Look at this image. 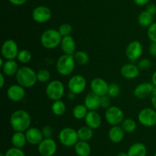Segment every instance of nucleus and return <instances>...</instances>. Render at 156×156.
Returning <instances> with one entry per match:
<instances>
[{"instance_id":"obj_10","label":"nucleus","mask_w":156,"mask_h":156,"mask_svg":"<svg viewBox=\"0 0 156 156\" xmlns=\"http://www.w3.org/2000/svg\"><path fill=\"white\" fill-rule=\"evenodd\" d=\"M86 85V80L83 76L75 75L69 80L68 87L71 93H73L74 94H79L85 90Z\"/></svg>"},{"instance_id":"obj_21","label":"nucleus","mask_w":156,"mask_h":156,"mask_svg":"<svg viewBox=\"0 0 156 156\" xmlns=\"http://www.w3.org/2000/svg\"><path fill=\"white\" fill-rule=\"evenodd\" d=\"M100 98L101 96L91 92V93L87 94V96H85L84 104L89 111H93V110L96 111V110H98L101 106Z\"/></svg>"},{"instance_id":"obj_37","label":"nucleus","mask_w":156,"mask_h":156,"mask_svg":"<svg viewBox=\"0 0 156 156\" xmlns=\"http://www.w3.org/2000/svg\"><path fill=\"white\" fill-rule=\"evenodd\" d=\"M5 156H25V154L21 148L12 147L9 148L5 153Z\"/></svg>"},{"instance_id":"obj_43","label":"nucleus","mask_w":156,"mask_h":156,"mask_svg":"<svg viewBox=\"0 0 156 156\" xmlns=\"http://www.w3.org/2000/svg\"><path fill=\"white\" fill-rule=\"evenodd\" d=\"M149 54H151V56L152 57H156V42H152L149 45Z\"/></svg>"},{"instance_id":"obj_4","label":"nucleus","mask_w":156,"mask_h":156,"mask_svg":"<svg viewBox=\"0 0 156 156\" xmlns=\"http://www.w3.org/2000/svg\"><path fill=\"white\" fill-rule=\"evenodd\" d=\"M76 61L74 57L71 54L61 55L56 61V70L62 76L71 74L75 69Z\"/></svg>"},{"instance_id":"obj_8","label":"nucleus","mask_w":156,"mask_h":156,"mask_svg":"<svg viewBox=\"0 0 156 156\" xmlns=\"http://www.w3.org/2000/svg\"><path fill=\"white\" fill-rule=\"evenodd\" d=\"M138 120L144 126H154L156 125V110L151 108L143 109L138 115Z\"/></svg>"},{"instance_id":"obj_45","label":"nucleus","mask_w":156,"mask_h":156,"mask_svg":"<svg viewBox=\"0 0 156 156\" xmlns=\"http://www.w3.org/2000/svg\"><path fill=\"white\" fill-rule=\"evenodd\" d=\"M9 2L15 6H21V5H24L27 2V0H9Z\"/></svg>"},{"instance_id":"obj_50","label":"nucleus","mask_w":156,"mask_h":156,"mask_svg":"<svg viewBox=\"0 0 156 156\" xmlns=\"http://www.w3.org/2000/svg\"><path fill=\"white\" fill-rule=\"evenodd\" d=\"M75 95H76V94H74L73 93H71V92H70L69 94V99H74Z\"/></svg>"},{"instance_id":"obj_44","label":"nucleus","mask_w":156,"mask_h":156,"mask_svg":"<svg viewBox=\"0 0 156 156\" xmlns=\"http://www.w3.org/2000/svg\"><path fill=\"white\" fill-rule=\"evenodd\" d=\"M151 102H152V106L153 108L156 110V87H155V89L152 91V94H151Z\"/></svg>"},{"instance_id":"obj_26","label":"nucleus","mask_w":156,"mask_h":156,"mask_svg":"<svg viewBox=\"0 0 156 156\" xmlns=\"http://www.w3.org/2000/svg\"><path fill=\"white\" fill-rule=\"evenodd\" d=\"M25 133L24 132H15L12 137V143L13 147L22 148L27 143Z\"/></svg>"},{"instance_id":"obj_17","label":"nucleus","mask_w":156,"mask_h":156,"mask_svg":"<svg viewBox=\"0 0 156 156\" xmlns=\"http://www.w3.org/2000/svg\"><path fill=\"white\" fill-rule=\"evenodd\" d=\"M155 87V86L150 83L140 84L134 90V96L138 99H145V98L151 96Z\"/></svg>"},{"instance_id":"obj_19","label":"nucleus","mask_w":156,"mask_h":156,"mask_svg":"<svg viewBox=\"0 0 156 156\" xmlns=\"http://www.w3.org/2000/svg\"><path fill=\"white\" fill-rule=\"evenodd\" d=\"M85 121L87 126L92 129H96L100 127L101 124V117L96 111H88L85 118Z\"/></svg>"},{"instance_id":"obj_47","label":"nucleus","mask_w":156,"mask_h":156,"mask_svg":"<svg viewBox=\"0 0 156 156\" xmlns=\"http://www.w3.org/2000/svg\"><path fill=\"white\" fill-rule=\"evenodd\" d=\"M5 76L4 73H0V88H3L5 85Z\"/></svg>"},{"instance_id":"obj_7","label":"nucleus","mask_w":156,"mask_h":156,"mask_svg":"<svg viewBox=\"0 0 156 156\" xmlns=\"http://www.w3.org/2000/svg\"><path fill=\"white\" fill-rule=\"evenodd\" d=\"M1 53L5 59L15 60L19 53L18 44L12 39L6 40L2 45Z\"/></svg>"},{"instance_id":"obj_9","label":"nucleus","mask_w":156,"mask_h":156,"mask_svg":"<svg viewBox=\"0 0 156 156\" xmlns=\"http://www.w3.org/2000/svg\"><path fill=\"white\" fill-rule=\"evenodd\" d=\"M123 113L117 106H110L105 112V119L111 125H118L123 121Z\"/></svg>"},{"instance_id":"obj_27","label":"nucleus","mask_w":156,"mask_h":156,"mask_svg":"<svg viewBox=\"0 0 156 156\" xmlns=\"http://www.w3.org/2000/svg\"><path fill=\"white\" fill-rule=\"evenodd\" d=\"M138 22L143 27H149L153 23V15L147 11H143L139 15Z\"/></svg>"},{"instance_id":"obj_39","label":"nucleus","mask_w":156,"mask_h":156,"mask_svg":"<svg viewBox=\"0 0 156 156\" xmlns=\"http://www.w3.org/2000/svg\"><path fill=\"white\" fill-rule=\"evenodd\" d=\"M152 66V62L149 59H143L139 62L138 67L140 70H148Z\"/></svg>"},{"instance_id":"obj_40","label":"nucleus","mask_w":156,"mask_h":156,"mask_svg":"<svg viewBox=\"0 0 156 156\" xmlns=\"http://www.w3.org/2000/svg\"><path fill=\"white\" fill-rule=\"evenodd\" d=\"M110 104H111V97L108 95L101 96L100 98V106L103 108H109Z\"/></svg>"},{"instance_id":"obj_31","label":"nucleus","mask_w":156,"mask_h":156,"mask_svg":"<svg viewBox=\"0 0 156 156\" xmlns=\"http://www.w3.org/2000/svg\"><path fill=\"white\" fill-rule=\"evenodd\" d=\"M73 57H74L76 64H80V65H85L89 61L88 54L86 52L83 51V50H79V51L75 52Z\"/></svg>"},{"instance_id":"obj_42","label":"nucleus","mask_w":156,"mask_h":156,"mask_svg":"<svg viewBox=\"0 0 156 156\" xmlns=\"http://www.w3.org/2000/svg\"><path fill=\"white\" fill-rule=\"evenodd\" d=\"M146 11H147L149 13H150L151 15L154 16L156 14V6L155 4H153V3H151V4L148 5Z\"/></svg>"},{"instance_id":"obj_34","label":"nucleus","mask_w":156,"mask_h":156,"mask_svg":"<svg viewBox=\"0 0 156 156\" xmlns=\"http://www.w3.org/2000/svg\"><path fill=\"white\" fill-rule=\"evenodd\" d=\"M37 81H39V82H47L50 78V73L47 69H41L37 73Z\"/></svg>"},{"instance_id":"obj_20","label":"nucleus","mask_w":156,"mask_h":156,"mask_svg":"<svg viewBox=\"0 0 156 156\" xmlns=\"http://www.w3.org/2000/svg\"><path fill=\"white\" fill-rule=\"evenodd\" d=\"M61 49L65 54L73 55L76 50V42L74 38L72 36L62 37V41H61Z\"/></svg>"},{"instance_id":"obj_13","label":"nucleus","mask_w":156,"mask_h":156,"mask_svg":"<svg viewBox=\"0 0 156 156\" xmlns=\"http://www.w3.org/2000/svg\"><path fill=\"white\" fill-rule=\"evenodd\" d=\"M143 50V45L140 41H131L126 47V55L130 61H136L141 57Z\"/></svg>"},{"instance_id":"obj_41","label":"nucleus","mask_w":156,"mask_h":156,"mask_svg":"<svg viewBox=\"0 0 156 156\" xmlns=\"http://www.w3.org/2000/svg\"><path fill=\"white\" fill-rule=\"evenodd\" d=\"M41 131H42L44 139L51 138L52 136H53V128L50 125H45Z\"/></svg>"},{"instance_id":"obj_48","label":"nucleus","mask_w":156,"mask_h":156,"mask_svg":"<svg viewBox=\"0 0 156 156\" xmlns=\"http://www.w3.org/2000/svg\"><path fill=\"white\" fill-rule=\"evenodd\" d=\"M152 84H153V85L156 87V71L154 72V73L152 74Z\"/></svg>"},{"instance_id":"obj_22","label":"nucleus","mask_w":156,"mask_h":156,"mask_svg":"<svg viewBox=\"0 0 156 156\" xmlns=\"http://www.w3.org/2000/svg\"><path fill=\"white\" fill-rule=\"evenodd\" d=\"M125 132L121 126L113 125L108 132V137L110 140L114 143H119L122 142L124 138Z\"/></svg>"},{"instance_id":"obj_46","label":"nucleus","mask_w":156,"mask_h":156,"mask_svg":"<svg viewBox=\"0 0 156 156\" xmlns=\"http://www.w3.org/2000/svg\"><path fill=\"white\" fill-rule=\"evenodd\" d=\"M149 1H150V0H133L134 2H135L137 6H143L148 4Z\"/></svg>"},{"instance_id":"obj_14","label":"nucleus","mask_w":156,"mask_h":156,"mask_svg":"<svg viewBox=\"0 0 156 156\" xmlns=\"http://www.w3.org/2000/svg\"><path fill=\"white\" fill-rule=\"evenodd\" d=\"M90 87L91 89V92L98 95L99 96H102L108 94L109 84L102 78L96 77L91 80Z\"/></svg>"},{"instance_id":"obj_38","label":"nucleus","mask_w":156,"mask_h":156,"mask_svg":"<svg viewBox=\"0 0 156 156\" xmlns=\"http://www.w3.org/2000/svg\"><path fill=\"white\" fill-rule=\"evenodd\" d=\"M147 35L152 42H156V22H153L149 27Z\"/></svg>"},{"instance_id":"obj_5","label":"nucleus","mask_w":156,"mask_h":156,"mask_svg":"<svg viewBox=\"0 0 156 156\" xmlns=\"http://www.w3.org/2000/svg\"><path fill=\"white\" fill-rule=\"evenodd\" d=\"M58 138L60 143L66 147L75 146L79 140L77 131L70 127L62 128L59 132Z\"/></svg>"},{"instance_id":"obj_30","label":"nucleus","mask_w":156,"mask_h":156,"mask_svg":"<svg viewBox=\"0 0 156 156\" xmlns=\"http://www.w3.org/2000/svg\"><path fill=\"white\" fill-rule=\"evenodd\" d=\"M88 109L85 106V104H79V105L76 106L73 110V114L76 119H85L88 113Z\"/></svg>"},{"instance_id":"obj_29","label":"nucleus","mask_w":156,"mask_h":156,"mask_svg":"<svg viewBox=\"0 0 156 156\" xmlns=\"http://www.w3.org/2000/svg\"><path fill=\"white\" fill-rule=\"evenodd\" d=\"M51 109L53 114L57 116H60L65 113L66 110V106L63 101L59 99V100L54 101V102L52 104Z\"/></svg>"},{"instance_id":"obj_3","label":"nucleus","mask_w":156,"mask_h":156,"mask_svg":"<svg viewBox=\"0 0 156 156\" xmlns=\"http://www.w3.org/2000/svg\"><path fill=\"white\" fill-rule=\"evenodd\" d=\"M62 37L59 33L58 30L47 29L43 32L41 37V43L43 47L47 49H53L60 45Z\"/></svg>"},{"instance_id":"obj_52","label":"nucleus","mask_w":156,"mask_h":156,"mask_svg":"<svg viewBox=\"0 0 156 156\" xmlns=\"http://www.w3.org/2000/svg\"><path fill=\"white\" fill-rule=\"evenodd\" d=\"M0 156H5V153H1V154H0Z\"/></svg>"},{"instance_id":"obj_6","label":"nucleus","mask_w":156,"mask_h":156,"mask_svg":"<svg viewBox=\"0 0 156 156\" xmlns=\"http://www.w3.org/2000/svg\"><path fill=\"white\" fill-rule=\"evenodd\" d=\"M65 87L59 80H53L47 84L46 87V94L49 99L53 101L59 100L63 96Z\"/></svg>"},{"instance_id":"obj_51","label":"nucleus","mask_w":156,"mask_h":156,"mask_svg":"<svg viewBox=\"0 0 156 156\" xmlns=\"http://www.w3.org/2000/svg\"><path fill=\"white\" fill-rule=\"evenodd\" d=\"M5 63H3V59L2 58H0V67H2L4 65Z\"/></svg>"},{"instance_id":"obj_15","label":"nucleus","mask_w":156,"mask_h":156,"mask_svg":"<svg viewBox=\"0 0 156 156\" xmlns=\"http://www.w3.org/2000/svg\"><path fill=\"white\" fill-rule=\"evenodd\" d=\"M7 96L9 99L14 102L22 100L25 96L24 87L18 84L10 86L7 90Z\"/></svg>"},{"instance_id":"obj_11","label":"nucleus","mask_w":156,"mask_h":156,"mask_svg":"<svg viewBox=\"0 0 156 156\" xmlns=\"http://www.w3.org/2000/svg\"><path fill=\"white\" fill-rule=\"evenodd\" d=\"M57 150V145L52 138L44 139L38 145V152L41 156H53Z\"/></svg>"},{"instance_id":"obj_35","label":"nucleus","mask_w":156,"mask_h":156,"mask_svg":"<svg viewBox=\"0 0 156 156\" xmlns=\"http://www.w3.org/2000/svg\"><path fill=\"white\" fill-rule=\"evenodd\" d=\"M58 32L62 37L69 36L73 32V27L71 24H68V23H63L59 27Z\"/></svg>"},{"instance_id":"obj_2","label":"nucleus","mask_w":156,"mask_h":156,"mask_svg":"<svg viewBox=\"0 0 156 156\" xmlns=\"http://www.w3.org/2000/svg\"><path fill=\"white\" fill-rule=\"evenodd\" d=\"M15 76L18 84L24 88L33 87L37 81V73L28 67H20Z\"/></svg>"},{"instance_id":"obj_28","label":"nucleus","mask_w":156,"mask_h":156,"mask_svg":"<svg viewBox=\"0 0 156 156\" xmlns=\"http://www.w3.org/2000/svg\"><path fill=\"white\" fill-rule=\"evenodd\" d=\"M79 140L89 141L93 137V129L88 126H82L77 130Z\"/></svg>"},{"instance_id":"obj_23","label":"nucleus","mask_w":156,"mask_h":156,"mask_svg":"<svg viewBox=\"0 0 156 156\" xmlns=\"http://www.w3.org/2000/svg\"><path fill=\"white\" fill-rule=\"evenodd\" d=\"M128 156H146L147 148L144 144L141 142L134 143L128 149Z\"/></svg>"},{"instance_id":"obj_49","label":"nucleus","mask_w":156,"mask_h":156,"mask_svg":"<svg viewBox=\"0 0 156 156\" xmlns=\"http://www.w3.org/2000/svg\"><path fill=\"white\" fill-rule=\"evenodd\" d=\"M117 156H128V153L124 152V151H120L117 154Z\"/></svg>"},{"instance_id":"obj_32","label":"nucleus","mask_w":156,"mask_h":156,"mask_svg":"<svg viewBox=\"0 0 156 156\" xmlns=\"http://www.w3.org/2000/svg\"><path fill=\"white\" fill-rule=\"evenodd\" d=\"M121 127L124 130L125 132H133L136 128V123L133 119H123L121 123Z\"/></svg>"},{"instance_id":"obj_18","label":"nucleus","mask_w":156,"mask_h":156,"mask_svg":"<svg viewBox=\"0 0 156 156\" xmlns=\"http://www.w3.org/2000/svg\"><path fill=\"white\" fill-rule=\"evenodd\" d=\"M120 73L126 79H135L140 74V68L133 64H126L122 67Z\"/></svg>"},{"instance_id":"obj_53","label":"nucleus","mask_w":156,"mask_h":156,"mask_svg":"<svg viewBox=\"0 0 156 156\" xmlns=\"http://www.w3.org/2000/svg\"><path fill=\"white\" fill-rule=\"evenodd\" d=\"M154 156H156V152L155 153V154H154Z\"/></svg>"},{"instance_id":"obj_36","label":"nucleus","mask_w":156,"mask_h":156,"mask_svg":"<svg viewBox=\"0 0 156 156\" xmlns=\"http://www.w3.org/2000/svg\"><path fill=\"white\" fill-rule=\"evenodd\" d=\"M120 88L117 84H111L109 85V88H108V96H110L111 98L117 97L119 94H120Z\"/></svg>"},{"instance_id":"obj_12","label":"nucleus","mask_w":156,"mask_h":156,"mask_svg":"<svg viewBox=\"0 0 156 156\" xmlns=\"http://www.w3.org/2000/svg\"><path fill=\"white\" fill-rule=\"evenodd\" d=\"M32 17L36 22L45 23L51 18L52 12L50 8L44 6H40L34 9Z\"/></svg>"},{"instance_id":"obj_16","label":"nucleus","mask_w":156,"mask_h":156,"mask_svg":"<svg viewBox=\"0 0 156 156\" xmlns=\"http://www.w3.org/2000/svg\"><path fill=\"white\" fill-rule=\"evenodd\" d=\"M27 142L30 145H39L43 139H44L41 130L35 127H30L27 131H25Z\"/></svg>"},{"instance_id":"obj_24","label":"nucleus","mask_w":156,"mask_h":156,"mask_svg":"<svg viewBox=\"0 0 156 156\" xmlns=\"http://www.w3.org/2000/svg\"><path fill=\"white\" fill-rule=\"evenodd\" d=\"M75 151L78 156H89L91 153V148L86 141L79 140L75 145Z\"/></svg>"},{"instance_id":"obj_1","label":"nucleus","mask_w":156,"mask_h":156,"mask_svg":"<svg viewBox=\"0 0 156 156\" xmlns=\"http://www.w3.org/2000/svg\"><path fill=\"white\" fill-rule=\"evenodd\" d=\"M31 124V118L27 112L18 110L14 112L10 117V125L15 132L27 131Z\"/></svg>"},{"instance_id":"obj_25","label":"nucleus","mask_w":156,"mask_h":156,"mask_svg":"<svg viewBox=\"0 0 156 156\" xmlns=\"http://www.w3.org/2000/svg\"><path fill=\"white\" fill-rule=\"evenodd\" d=\"M4 75L6 76H13L16 75L18 70V65L15 60H7L4 65L2 67Z\"/></svg>"},{"instance_id":"obj_33","label":"nucleus","mask_w":156,"mask_h":156,"mask_svg":"<svg viewBox=\"0 0 156 156\" xmlns=\"http://www.w3.org/2000/svg\"><path fill=\"white\" fill-rule=\"evenodd\" d=\"M32 58V54L30 51L28 50H20L18 53L17 59L19 62L22 63V64H27V63L30 62V60Z\"/></svg>"}]
</instances>
